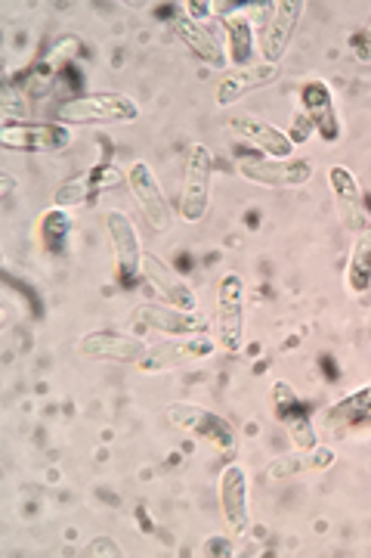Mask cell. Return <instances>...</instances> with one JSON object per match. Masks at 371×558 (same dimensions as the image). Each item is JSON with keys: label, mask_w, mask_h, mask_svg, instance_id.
I'll return each instance as SVG.
<instances>
[{"label": "cell", "mask_w": 371, "mask_h": 558, "mask_svg": "<svg viewBox=\"0 0 371 558\" xmlns=\"http://www.w3.org/2000/svg\"><path fill=\"white\" fill-rule=\"evenodd\" d=\"M139 119V102L118 90H94L75 100L59 102L53 121L65 128H94V124H134Z\"/></svg>", "instance_id": "1"}, {"label": "cell", "mask_w": 371, "mask_h": 558, "mask_svg": "<svg viewBox=\"0 0 371 558\" xmlns=\"http://www.w3.org/2000/svg\"><path fill=\"white\" fill-rule=\"evenodd\" d=\"M211 178H214V153L205 143H189L186 161H183V186L176 215L186 223H201L211 208Z\"/></svg>", "instance_id": "2"}, {"label": "cell", "mask_w": 371, "mask_h": 558, "mask_svg": "<svg viewBox=\"0 0 371 558\" xmlns=\"http://www.w3.org/2000/svg\"><path fill=\"white\" fill-rule=\"evenodd\" d=\"M75 143V131L59 121H25L3 119L0 124V146L7 153L25 156H57Z\"/></svg>", "instance_id": "3"}, {"label": "cell", "mask_w": 371, "mask_h": 558, "mask_svg": "<svg viewBox=\"0 0 371 558\" xmlns=\"http://www.w3.org/2000/svg\"><path fill=\"white\" fill-rule=\"evenodd\" d=\"M245 299L248 282L242 274H223L217 282V341L230 354H238L245 348Z\"/></svg>", "instance_id": "4"}, {"label": "cell", "mask_w": 371, "mask_h": 558, "mask_svg": "<svg viewBox=\"0 0 371 558\" xmlns=\"http://www.w3.org/2000/svg\"><path fill=\"white\" fill-rule=\"evenodd\" d=\"M164 418L180 428V432H186V435H193L198 440H208V444H214L220 453H226V457H235V428L230 425V418L220 416L214 410H208V407H198V403H171L168 410H164Z\"/></svg>", "instance_id": "5"}, {"label": "cell", "mask_w": 371, "mask_h": 558, "mask_svg": "<svg viewBox=\"0 0 371 558\" xmlns=\"http://www.w3.org/2000/svg\"><path fill=\"white\" fill-rule=\"evenodd\" d=\"M304 10H307V0H273V3L267 7L263 25H260V32H257L260 60L273 62V65L282 62V57H285L288 47H292L297 25L304 20Z\"/></svg>", "instance_id": "6"}, {"label": "cell", "mask_w": 371, "mask_h": 558, "mask_svg": "<svg viewBox=\"0 0 371 558\" xmlns=\"http://www.w3.org/2000/svg\"><path fill=\"white\" fill-rule=\"evenodd\" d=\"M217 341L201 332V336H186V339H164L158 344H149L146 357L139 360L137 369L146 376H158V373H171V369H183L189 363L214 357Z\"/></svg>", "instance_id": "7"}, {"label": "cell", "mask_w": 371, "mask_h": 558, "mask_svg": "<svg viewBox=\"0 0 371 558\" xmlns=\"http://www.w3.org/2000/svg\"><path fill=\"white\" fill-rule=\"evenodd\" d=\"M242 180L263 186V190H300L316 174V165L310 159H242L238 161Z\"/></svg>", "instance_id": "8"}, {"label": "cell", "mask_w": 371, "mask_h": 558, "mask_svg": "<svg viewBox=\"0 0 371 558\" xmlns=\"http://www.w3.org/2000/svg\"><path fill=\"white\" fill-rule=\"evenodd\" d=\"M217 499H220L226 531L233 537H248L251 534V484H248V472L238 462L220 472Z\"/></svg>", "instance_id": "9"}, {"label": "cell", "mask_w": 371, "mask_h": 558, "mask_svg": "<svg viewBox=\"0 0 371 558\" xmlns=\"http://www.w3.org/2000/svg\"><path fill=\"white\" fill-rule=\"evenodd\" d=\"M106 236H109V248H112V260H115L118 282L131 286L143 274V258H146L134 220L118 208L106 211Z\"/></svg>", "instance_id": "10"}, {"label": "cell", "mask_w": 371, "mask_h": 558, "mask_svg": "<svg viewBox=\"0 0 371 558\" xmlns=\"http://www.w3.org/2000/svg\"><path fill=\"white\" fill-rule=\"evenodd\" d=\"M149 344L134 332H118V329H94L78 339V354L94 363H121V366H137L146 357Z\"/></svg>", "instance_id": "11"}, {"label": "cell", "mask_w": 371, "mask_h": 558, "mask_svg": "<svg viewBox=\"0 0 371 558\" xmlns=\"http://www.w3.org/2000/svg\"><path fill=\"white\" fill-rule=\"evenodd\" d=\"M127 190H131V196H134L139 211H143V218L149 220L152 230H158V233L171 230V223H174V205L164 196V190L158 183L156 171L149 168V161H134L127 168Z\"/></svg>", "instance_id": "12"}, {"label": "cell", "mask_w": 371, "mask_h": 558, "mask_svg": "<svg viewBox=\"0 0 371 558\" xmlns=\"http://www.w3.org/2000/svg\"><path fill=\"white\" fill-rule=\"evenodd\" d=\"M329 186H332L334 205H337V218L347 227V233L359 236L371 227V215L366 208V196L362 186L347 165H332L329 168Z\"/></svg>", "instance_id": "13"}, {"label": "cell", "mask_w": 371, "mask_h": 558, "mask_svg": "<svg viewBox=\"0 0 371 558\" xmlns=\"http://www.w3.org/2000/svg\"><path fill=\"white\" fill-rule=\"evenodd\" d=\"M226 128L238 140H245L248 146H255L257 153H263L267 159H292L294 156V143L288 131L275 128L273 121L251 116V112H235L226 119Z\"/></svg>", "instance_id": "14"}, {"label": "cell", "mask_w": 371, "mask_h": 558, "mask_svg": "<svg viewBox=\"0 0 371 558\" xmlns=\"http://www.w3.org/2000/svg\"><path fill=\"white\" fill-rule=\"evenodd\" d=\"M134 326L149 329V332H161L168 339H186V336L208 332V319L198 311H176L171 304H137Z\"/></svg>", "instance_id": "15"}, {"label": "cell", "mask_w": 371, "mask_h": 558, "mask_svg": "<svg viewBox=\"0 0 371 558\" xmlns=\"http://www.w3.org/2000/svg\"><path fill=\"white\" fill-rule=\"evenodd\" d=\"M171 28H174L176 40L196 57L198 62H205L208 69H220L226 72L230 69V60H226V44L217 38L214 32L208 28V22L193 20L186 10H176L174 20H171Z\"/></svg>", "instance_id": "16"}, {"label": "cell", "mask_w": 371, "mask_h": 558, "mask_svg": "<svg viewBox=\"0 0 371 558\" xmlns=\"http://www.w3.org/2000/svg\"><path fill=\"white\" fill-rule=\"evenodd\" d=\"M279 75H282V65H273V62L263 60H255L251 65H238V69H226L220 75V81H217V106H233V102L245 100L248 94L275 84Z\"/></svg>", "instance_id": "17"}, {"label": "cell", "mask_w": 371, "mask_h": 558, "mask_svg": "<svg viewBox=\"0 0 371 558\" xmlns=\"http://www.w3.org/2000/svg\"><path fill=\"white\" fill-rule=\"evenodd\" d=\"M121 183H127V174L121 168H115V165H97V168L84 171L78 178L65 180L57 190L53 202H57L59 208H81V205H90L102 193L121 186Z\"/></svg>", "instance_id": "18"}, {"label": "cell", "mask_w": 371, "mask_h": 558, "mask_svg": "<svg viewBox=\"0 0 371 558\" xmlns=\"http://www.w3.org/2000/svg\"><path fill=\"white\" fill-rule=\"evenodd\" d=\"M297 97H300V109L307 112V119L313 121L316 134L325 140V143H337L341 134H344V128H341V116H337L334 90L329 87V81H304L300 90H297Z\"/></svg>", "instance_id": "19"}, {"label": "cell", "mask_w": 371, "mask_h": 558, "mask_svg": "<svg viewBox=\"0 0 371 558\" xmlns=\"http://www.w3.org/2000/svg\"><path fill=\"white\" fill-rule=\"evenodd\" d=\"M238 7L242 3H214V16L223 20V32H226V60H230V69L251 65L257 47L255 22H251L248 13H242Z\"/></svg>", "instance_id": "20"}, {"label": "cell", "mask_w": 371, "mask_h": 558, "mask_svg": "<svg viewBox=\"0 0 371 558\" xmlns=\"http://www.w3.org/2000/svg\"><path fill=\"white\" fill-rule=\"evenodd\" d=\"M143 277L149 279V286L161 295L164 304H171L176 311H198V295L193 292V286L152 252H146L143 258Z\"/></svg>", "instance_id": "21"}, {"label": "cell", "mask_w": 371, "mask_h": 558, "mask_svg": "<svg viewBox=\"0 0 371 558\" xmlns=\"http://www.w3.org/2000/svg\"><path fill=\"white\" fill-rule=\"evenodd\" d=\"M334 450L319 444L313 450H294V453H282L267 465V478L270 481H288L297 475H310V472H325L334 465Z\"/></svg>", "instance_id": "22"}, {"label": "cell", "mask_w": 371, "mask_h": 558, "mask_svg": "<svg viewBox=\"0 0 371 558\" xmlns=\"http://www.w3.org/2000/svg\"><path fill=\"white\" fill-rule=\"evenodd\" d=\"M72 227L75 220L69 215V208L53 205L50 211H44L38 220V242L47 255H65L69 242H72Z\"/></svg>", "instance_id": "23"}, {"label": "cell", "mask_w": 371, "mask_h": 558, "mask_svg": "<svg viewBox=\"0 0 371 558\" xmlns=\"http://www.w3.org/2000/svg\"><path fill=\"white\" fill-rule=\"evenodd\" d=\"M371 416V385L366 388H359V391H353L347 398H341L337 403H332L325 413H322V422H325V428H353V425H359L362 418Z\"/></svg>", "instance_id": "24"}, {"label": "cell", "mask_w": 371, "mask_h": 558, "mask_svg": "<svg viewBox=\"0 0 371 558\" xmlns=\"http://www.w3.org/2000/svg\"><path fill=\"white\" fill-rule=\"evenodd\" d=\"M344 286H347L350 295L371 292V227L353 240L347 270H344Z\"/></svg>", "instance_id": "25"}, {"label": "cell", "mask_w": 371, "mask_h": 558, "mask_svg": "<svg viewBox=\"0 0 371 558\" xmlns=\"http://www.w3.org/2000/svg\"><path fill=\"white\" fill-rule=\"evenodd\" d=\"M282 425H285V432H288V440L294 444V450H313V447H319V435H316L313 418H310L307 410L294 413V416L285 418Z\"/></svg>", "instance_id": "26"}, {"label": "cell", "mask_w": 371, "mask_h": 558, "mask_svg": "<svg viewBox=\"0 0 371 558\" xmlns=\"http://www.w3.org/2000/svg\"><path fill=\"white\" fill-rule=\"evenodd\" d=\"M270 400H273V416L279 422H285V418H292L294 413H300L304 407H300V398H297V391H294L288 381H273V391H270Z\"/></svg>", "instance_id": "27"}, {"label": "cell", "mask_w": 371, "mask_h": 558, "mask_svg": "<svg viewBox=\"0 0 371 558\" xmlns=\"http://www.w3.org/2000/svg\"><path fill=\"white\" fill-rule=\"evenodd\" d=\"M313 134H316V128H313V121L307 119V112H304V109H300V112H294L292 131H288V137H292L294 146H304V143L313 137Z\"/></svg>", "instance_id": "28"}, {"label": "cell", "mask_w": 371, "mask_h": 558, "mask_svg": "<svg viewBox=\"0 0 371 558\" xmlns=\"http://www.w3.org/2000/svg\"><path fill=\"white\" fill-rule=\"evenodd\" d=\"M350 50H353V60L359 62V65H369L371 62V20L366 22V28L350 40Z\"/></svg>", "instance_id": "29"}, {"label": "cell", "mask_w": 371, "mask_h": 558, "mask_svg": "<svg viewBox=\"0 0 371 558\" xmlns=\"http://www.w3.org/2000/svg\"><path fill=\"white\" fill-rule=\"evenodd\" d=\"M84 556H124V549L112 537H97L94 543H87Z\"/></svg>", "instance_id": "30"}, {"label": "cell", "mask_w": 371, "mask_h": 558, "mask_svg": "<svg viewBox=\"0 0 371 558\" xmlns=\"http://www.w3.org/2000/svg\"><path fill=\"white\" fill-rule=\"evenodd\" d=\"M211 549H217L214 556H235V553H233V543H230V539H223V537L208 539V543H205V549H201V556H208Z\"/></svg>", "instance_id": "31"}]
</instances>
